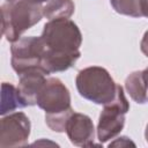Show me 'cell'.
<instances>
[{
	"mask_svg": "<svg viewBox=\"0 0 148 148\" xmlns=\"http://www.w3.org/2000/svg\"><path fill=\"white\" fill-rule=\"evenodd\" d=\"M66 133L69 141L77 147L94 146L95 127L89 116L73 112L66 124Z\"/></svg>",
	"mask_w": 148,
	"mask_h": 148,
	"instance_id": "8",
	"label": "cell"
},
{
	"mask_svg": "<svg viewBox=\"0 0 148 148\" xmlns=\"http://www.w3.org/2000/svg\"><path fill=\"white\" fill-rule=\"evenodd\" d=\"M125 88L131 98L138 104L148 102V89L142 71L132 72L125 80Z\"/></svg>",
	"mask_w": 148,
	"mask_h": 148,
	"instance_id": "10",
	"label": "cell"
},
{
	"mask_svg": "<svg viewBox=\"0 0 148 148\" xmlns=\"http://www.w3.org/2000/svg\"><path fill=\"white\" fill-rule=\"evenodd\" d=\"M42 39L46 50L56 53H80L82 35L79 27L69 18L50 20L45 23Z\"/></svg>",
	"mask_w": 148,
	"mask_h": 148,
	"instance_id": "4",
	"label": "cell"
},
{
	"mask_svg": "<svg viewBox=\"0 0 148 148\" xmlns=\"http://www.w3.org/2000/svg\"><path fill=\"white\" fill-rule=\"evenodd\" d=\"M116 146H118V147H124V146H135V143L134 142H132L127 136H120V138H118L116 141H113V142H111L110 145H109V147H116Z\"/></svg>",
	"mask_w": 148,
	"mask_h": 148,
	"instance_id": "14",
	"label": "cell"
},
{
	"mask_svg": "<svg viewBox=\"0 0 148 148\" xmlns=\"http://www.w3.org/2000/svg\"><path fill=\"white\" fill-rule=\"evenodd\" d=\"M15 1H18V0H7V2H15Z\"/></svg>",
	"mask_w": 148,
	"mask_h": 148,
	"instance_id": "20",
	"label": "cell"
},
{
	"mask_svg": "<svg viewBox=\"0 0 148 148\" xmlns=\"http://www.w3.org/2000/svg\"><path fill=\"white\" fill-rule=\"evenodd\" d=\"M37 105L45 111L46 125L54 132H66V124L74 112L68 88L58 77H49L38 97Z\"/></svg>",
	"mask_w": 148,
	"mask_h": 148,
	"instance_id": "1",
	"label": "cell"
},
{
	"mask_svg": "<svg viewBox=\"0 0 148 148\" xmlns=\"http://www.w3.org/2000/svg\"><path fill=\"white\" fill-rule=\"evenodd\" d=\"M145 138H146V141L148 142V124H147V127H146V131H145Z\"/></svg>",
	"mask_w": 148,
	"mask_h": 148,
	"instance_id": "19",
	"label": "cell"
},
{
	"mask_svg": "<svg viewBox=\"0 0 148 148\" xmlns=\"http://www.w3.org/2000/svg\"><path fill=\"white\" fill-rule=\"evenodd\" d=\"M140 49L142 51V53L148 58V30L145 32L142 39H141V43H140Z\"/></svg>",
	"mask_w": 148,
	"mask_h": 148,
	"instance_id": "15",
	"label": "cell"
},
{
	"mask_svg": "<svg viewBox=\"0 0 148 148\" xmlns=\"http://www.w3.org/2000/svg\"><path fill=\"white\" fill-rule=\"evenodd\" d=\"M2 35L8 42H16L21 35L37 24L43 14L40 3H32L25 0L7 2L1 6Z\"/></svg>",
	"mask_w": 148,
	"mask_h": 148,
	"instance_id": "2",
	"label": "cell"
},
{
	"mask_svg": "<svg viewBox=\"0 0 148 148\" xmlns=\"http://www.w3.org/2000/svg\"><path fill=\"white\" fill-rule=\"evenodd\" d=\"M142 13L143 16L148 17V0H142Z\"/></svg>",
	"mask_w": 148,
	"mask_h": 148,
	"instance_id": "16",
	"label": "cell"
},
{
	"mask_svg": "<svg viewBox=\"0 0 148 148\" xmlns=\"http://www.w3.org/2000/svg\"><path fill=\"white\" fill-rule=\"evenodd\" d=\"M130 110V103L125 96L124 89L118 84L116 98L105 104L98 119L97 125V139L101 143H104L114 136H117L124 128L125 116Z\"/></svg>",
	"mask_w": 148,
	"mask_h": 148,
	"instance_id": "5",
	"label": "cell"
},
{
	"mask_svg": "<svg viewBox=\"0 0 148 148\" xmlns=\"http://www.w3.org/2000/svg\"><path fill=\"white\" fill-rule=\"evenodd\" d=\"M25 108V104L20 95L17 88H15L12 83L3 82L1 84V109L0 114L6 116L7 113L20 109Z\"/></svg>",
	"mask_w": 148,
	"mask_h": 148,
	"instance_id": "11",
	"label": "cell"
},
{
	"mask_svg": "<svg viewBox=\"0 0 148 148\" xmlns=\"http://www.w3.org/2000/svg\"><path fill=\"white\" fill-rule=\"evenodd\" d=\"M75 6L73 0H50L43 7L44 16L50 20L69 18L74 13Z\"/></svg>",
	"mask_w": 148,
	"mask_h": 148,
	"instance_id": "12",
	"label": "cell"
},
{
	"mask_svg": "<svg viewBox=\"0 0 148 148\" xmlns=\"http://www.w3.org/2000/svg\"><path fill=\"white\" fill-rule=\"evenodd\" d=\"M110 3L118 14L132 17L143 16L142 0H110Z\"/></svg>",
	"mask_w": 148,
	"mask_h": 148,
	"instance_id": "13",
	"label": "cell"
},
{
	"mask_svg": "<svg viewBox=\"0 0 148 148\" xmlns=\"http://www.w3.org/2000/svg\"><path fill=\"white\" fill-rule=\"evenodd\" d=\"M79 94L95 103L105 105L116 98L118 84L110 73L99 66H90L81 69L75 79Z\"/></svg>",
	"mask_w": 148,
	"mask_h": 148,
	"instance_id": "3",
	"label": "cell"
},
{
	"mask_svg": "<svg viewBox=\"0 0 148 148\" xmlns=\"http://www.w3.org/2000/svg\"><path fill=\"white\" fill-rule=\"evenodd\" d=\"M25 1H29V2H32V3H42V2H47L50 0H25Z\"/></svg>",
	"mask_w": 148,
	"mask_h": 148,
	"instance_id": "18",
	"label": "cell"
},
{
	"mask_svg": "<svg viewBox=\"0 0 148 148\" xmlns=\"http://www.w3.org/2000/svg\"><path fill=\"white\" fill-rule=\"evenodd\" d=\"M142 73H143V76H145V80H146V84H147V89H148V67H147V68H145V69L142 71Z\"/></svg>",
	"mask_w": 148,
	"mask_h": 148,
	"instance_id": "17",
	"label": "cell"
},
{
	"mask_svg": "<svg viewBox=\"0 0 148 148\" xmlns=\"http://www.w3.org/2000/svg\"><path fill=\"white\" fill-rule=\"evenodd\" d=\"M30 120L23 112L2 116L0 120V148L24 147L30 135Z\"/></svg>",
	"mask_w": 148,
	"mask_h": 148,
	"instance_id": "7",
	"label": "cell"
},
{
	"mask_svg": "<svg viewBox=\"0 0 148 148\" xmlns=\"http://www.w3.org/2000/svg\"><path fill=\"white\" fill-rule=\"evenodd\" d=\"M46 75L47 73L42 67L28 69L18 75L20 79H18L17 89L25 106L37 105V97L44 83L47 80Z\"/></svg>",
	"mask_w": 148,
	"mask_h": 148,
	"instance_id": "9",
	"label": "cell"
},
{
	"mask_svg": "<svg viewBox=\"0 0 148 148\" xmlns=\"http://www.w3.org/2000/svg\"><path fill=\"white\" fill-rule=\"evenodd\" d=\"M12 67L20 75L21 73L42 67V60L45 53V44L42 37L27 36L21 37L10 46Z\"/></svg>",
	"mask_w": 148,
	"mask_h": 148,
	"instance_id": "6",
	"label": "cell"
}]
</instances>
